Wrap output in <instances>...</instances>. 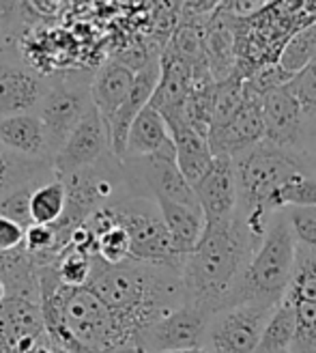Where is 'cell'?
Returning a JSON list of instances; mask_svg holds the SVG:
<instances>
[{"label": "cell", "instance_id": "obj_26", "mask_svg": "<svg viewBox=\"0 0 316 353\" xmlns=\"http://www.w3.org/2000/svg\"><path fill=\"white\" fill-rule=\"evenodd\" d=\"M97 256L110 265H120V263L131 261V241H129V235L125 233V228H120L116 224L108 233L99 235Z\"/></svg>", "mask_w": 316, "mask_h": 353}, {"label": "cell", "instance_id": "obj_7", "mask_svg": "<svg viewBox=\"0 0 316 353\" xmlns=\"http://www.w3.org/2000/svg\"><path fill=\"white\" fill-rule=\"evenodd\" d=\"M91 82L93 76L84 74H67L63 78L50 80V91L39 105L37 117L45 128L52 157L61 151L72 132L91 112Z\"/></svg>", "mask_w": 316, "mask_h": 353}, {"label": "cell", "instance_id": "obj_11", "mask_svg": "<svg viewBox=\"0 0 316 353\" xmlns=\"http://www.w3.org/2000/svg\"><path fill=\"white\" fill-rule=\"evenodd\" d=\"M50 91V80L11 52L0 54V119L37 112Z\"/></svg>", "mask_w": 316, "mask_h": 353}, {"label": "cell", "instance_id": "obj_8", "mask_svg": "<svg viewBox=\"0 0 316 353\" xmlns=\"http://www.w3.org/2000/svg\"><path fill=\"white\" fill-rule=\"evenodd\" d=\"M275 308L241 304L211 314L202 349L207 353H256Z\"/></svg>", "mask_w": 316, "mask_h": 353}, {"label": "cell", "instance_id": "obj_4", "mask_svg": "<svg viewBox=\"0 0 316 353\" xmlns=\"http://www.w3.org/2000/svg\"><path fill=\"white\" fill-rule=\"evenodd\" d=\"M297 241L286 211H280L269 222L260 245L243 270L235 291L224 308L241 304H258L277 308L284 302L297 259Z\"/></svg>", "mask_w": 316, "mask_h": 353}, {"label": "cell", "instance_id": "obj_13", "mask_svg": "<svg viewBox=\"0 0 316 353\" xmlns=\"http://www.w3.org/2000/svg\"><path fill=\"white\" fill-rule=\"evenodd\" d=\"M211 321V314L183 304L181 308L172 310L160 319L155 325H151L145 334L143 341L145 347L151 353H168V351H181V349H202L204 334Z\"/></svg>", "mask_w": 316, "mask_h": 353}, {"label": "cell", "instance_id": "obj_34", "mask_svg": "<svg viewBox=\"0 0 316 353\" xmlns=\"http://www.w3.org/2000/svg\"><path fill=\"white\" fill-rule=\"evenodd\" d=\"M3 52H7V32L3 24H0V54H3Z\"/></svg>", "mask_w": 316, "mask_h": 353}, {"label": "cell", "instance_id": "obj_31", "mask_svg": "<svg viewBox=\"0 0 316 353\" xmlns=\"http://www.w3.org/2000/svg\"><path fill=\"white\" fill-rule=\"evenodd\" d=\"M299 153L308 166L316 172V114L306 117V128H304V138L299 145Z\"/></svg>", "mask_w": 316, "mask_h": 353}, {"label": "cell", "instance_id": "obj_12", "mask_svg": "<svg viewBox=\"0 0 316 353\" xmlns=\"http://www.w3.org/2000/svg\"><path fill=\"white\" fill-rule=\"evenodd\" d=\"M110 134L101 114L93 105L91 112L82 119L80 125L67 138L61 151L52 157V168L56 176H67L76 170L95 166L105 155H110Z\"/></svg>", "mask_w": 316, "mask_h": 353}, {"label": "cell", "instance_id": "obj_20", "mask_svg": "<svg viewBox=\"0 0 316 353\" xmlns=\"http://www.w3.org/2000/svg\"><path fill=\"white\" fill-rule=\"evenodd\" d=\"M162 216L174 241V248L181 256H187L200 243L207 231V218L200 207H187L172 201H157Z\"/></svg>", "mask_w": 316, "mask_h": 353}, {"label": "cell", "instance_id": "obj_24", "mask_svg": "<svg viewBox=\"0 0 316 353\" xmlns=\"http://www.w3.org/2000/svg\"><path fill=\"white\" fill-rule=\"evenodd\" d=\"M314 61H316V22L306 24L291 34L284 48L280 50L277 65L288 78H293L295 74L304 72Z\"/></svg>", "mask_w": 316, "mask_h": 353}, {"label": "cell", "instance_id": "obj_25", "mask_svg": "<svg viewBox=\"0 0 316 353\" xmlns=\"http://www.w3.org/2000/svg\"><path fill=\"white\" fill-rule=\"evenodd\" d=\"M295 334H297V316H295L293 306L284 299V302L273 310L256 351H291Z\"/></svg>", "mask_w": 316, "mask_h": 353}, {"label": "cell", "instance_id": "obj_1", "mask_svg": "<svg viewBox=\"0 0 316 353\" xmlns=\"http://www.w3.org/2000/svg\"><path fill=\"white\" fill-rule=\"evenodd\" d=\"M86 287L118 316L136 341L143 339L151 325L185 304L181 272L149 263L127 261L110 265L95 256Z\"/></svg>", "mask_w": 316, "mask_h": 353}, {"label": "cell", "instance_id": "obj_15", "mask_svg": "<svg viewBox=\"0 0 316 353\" xmlns=\"http://www.w3.org/2000/svg\"><path fill=\"white\" fill-rule=\"evenodd\" d=\"M260 103L267 143L282 149L299 151L306 128V114L299 101L291 95L286 84L273 86L269 91L260 93Z\"/></svg>", "mask_w": 316, "mask_h": 353}, {"label": "cell", "instance_id": "obj_5", "mask_svg": "<svg viewBox=\"0 0 316 353\" xmlns=\"http://www.w3.org/2000/svg\"><path fill=\"white\" fill-rule=\"evenodd\" d=\"M114 222L125 228L131 241V261L160 265V268L183 270L185 256L174 248V241L162 216V209L153 199H125L110 207Z\"/></svg>", "mask_w": 316, "mask_h": 353}, {"label": "cell", "instance_id": "obj_16", "mask_svg": "<svg viewBox=\"0 0 316 353\" xmlns=\"http://www.w3.org/2000/svg\"><path fill=\"white\" fill-rule=\"evenodd\" d=\"M160 80H162V61H160V57H153L136 74V82H134V88H131L127 101L123 103V108L110 121V128H108L110 149L116 157H120V160H123V155H125L127 138H129V130L134 125V121L151 103Z\"/></svg>", "mask_w": 316, "mask_h": 353}, {"label": "cell", "instance_id": "obj_3", "mask_svg": "<svg viewBox=\"0 0 316 353\" xmlns=\"http://www.w3.org/2000/svg\"><path fill=\"white\" fill-rule=\"evenodd\" d=\"M252 259V241L243 220L207 224V231L185 256L181 278L185 304L215 314L228 302Z\"/></svg>", "mask_w": 316, "mask_h": 353}, {"label": "cell", "instance_id": "obj_19", "mask_svg": "<svg viewBox=\"0 0 316 353\" xmlns=\"http://www.w3.org/2000/svg\"><path fill=\"white\" fill-rule=\"evenodd\" d=\"M136 82V72L120 61H108L93 74L91 97L97 112L101 114L105 128H110V121L127 101ZM110 134V132H108Z\"/></svg>", "mask_w": 316, "mask_h": 353}, {"label": "cell", "instance_id": "obj_32", "mask_svg": "<svg viewBox=\"0 0 316 353\" xmlns=\"http://www.w3.org/2000/svg\"><path fill=\"white\" fill-rule=\"evenodd\" d=\"M269 3H260V0H254V3H226L224 7L231 11L237 20H250V17L258 15L267 9Z\"/></svg>", "mask_w": 316, "mask_h": 353}, {"label": "cell", "instance_id": "obj_36", "mask_svg": "<svg viewBox=\"0 0 316 353\" xmlns=\"http://www.w3.org/2000/svg\"><path fill=\"white\" fill-rule=\"evenodd\" d=\"M256 353H291V351H256Z\"/></svg>", "mask_w": 316, "mask_h": 353}, {"label": "cell", "instance_id": "obj_21", "mask_svg": "<svg viewBox=\"0 0 316 353\" xmlns=\"http://www.w3.org/2000/svg\"><path fill=\"white\" fill-rule=\"evenodd\" d=\"M172 145V136L168 130V123L160 110H155L149 103L134 121L127 138V149L123 157H147L164 151Z\"/></svg>", "mask_w": 316, "mask_h": 353}, {"label": "cell", "instance_id": "obj_28", "mask_svg": "<svg viewBox=\"0 0 316 353\" xmlns=\"http://www.w3.org/2000/svg\"><path fill=\"white\" fill-rule=\"evenodd\" d=\"M286 218L293 226L297 241L316 250V207H293L286 209Z\"/></svg>", "mask_w": 316, "mask_h": 353}, {"label": "cell", "instance_id": "obj_14", "mask_svg": "<svg viewBox=\"0 0 316 353\" xmlns=\"http://www.w3.org/2000/svg\"><path fill=\"white\" fill-rule=\"evenodd\" d=\"M207 224L233 222L239 211V181L231 155H213V164L194 185Z\"/></svg>", "mask_w": 316, "mask_h": 353}, {"label": "cell", "instance_id": "obj_9", "mask_svg": "<svg viewBox=\"0 0 316 353\" xmlns=\"http://www.w3.org/2000/svg\"><path fill=\"white\" fill-rule=\"evenodd\" d=\"M37 299L9 297L0 304V353H54Z\"/></svg>", "mask_w": 316, "mask_h": 353}, {"label": "cell", "instance_id": "obj_23", "mask_svg": "<svg viewBox=\"0 0 316 353\" xmlns=\"http://www.w3.org/2000/svg\"><path fill=\"white\" fill-rule=\"evenodd\" d=\"M67 209V188L61 176H54L30 194V220L37 226H56Z\"/></svg>", "mask_w": 316, "mask_h": 353}, {"label": "cell", "instance_id": "obj_37", "mask_svg": "<svg viewBox=\"0 0 316 353\" xmlns=\"http://www.w3.org/2000/svg\"><path fill=\"white\" fill-rule=\"evenodd\" d=\"M54 353H67V351H63V349H56Z\"/></svg>", "mask_w": 316, "mask_h": 353}, {"label": "cell", "instance_id": "obj_2", "mask_svg": "<svg viewBox=\"0 0 316 353\" xmlns=\"http://www.w3.org/2000/svg\"><path fill=\"white\" fill-rule=\"evenodd\" d=\"M41 308L56 349L67 353H112L134 343L118 316L89 287H69L54 265L39 268Z\"/></svg>", "mask_w": 316, "mask_h": 353}, {"label": "cell", "instance_id": "obj_35", "mask_svg": "<svg viewBox=\"0 0 316 353\" xmlns=\"http://www.w3.org/2000/svg\"><path fill=\"white\" fill-rule=\"evenodd\" d=\"M168 353H207L204 349H181V351H168Z\"/></svg>", "mask_w": 316, "mask_h": 353}, {"label": "cell", "instance_id": "obj_22", "mask_svg": "<svg viewBox=\"0 0 316 353\" xmlns=\"http://www.w3.org/2000/svg\"><path fill=\"white\" fill-rule=\"evenodd\" d=\"M54 168L52 162H37V160H24L9 153L0 145V201L11 196L13 192L28 188V185H41L50 179H54Z\"/></svg>", "mask_w": 316, "mask_h": 353}, {"label": "cell", "instance_id": "obj_30", "mask_svg": "<svg viewBox=\"0 0 316 353\" xmlns=\"http://www.w3.org/2000/svg\"><path fill=\"white\" fill-rule=\"evenodd\" d=\"M24 243H26V228L0 214V252H15L24 248Z\"/></svg>", "mask_w": 316, "mask_h": 353}, {"label": "cell", "instance_id": "obj_33", "mask_svg": "<svg viewBox=\"0 0 316 353\" xmlns=\"http://www.w3.org/2000/svg\"><path fill=\"white\" fill-rule=\"evenodd\" d=\"M112 353H151L143 341H134V343H127V345H123L118 349H114Z\"/></svg>", "mask_w": 316, "mask_h": 353}, {"label": "cell", "instance_id": "obj_6", "mask_svg": "<svg viewBox=\"0 0 316 353\" xmlns=\"http://www.w3.org/2000/svg\"><path fill=\"white\" fill-rule=\"evenodd\" d=\"M123 168H125L131 194L136 199L172 201L187 207H200L194 188L183 176L177 164L174 143L155 155L123 157Z\"/></svg>", "mask_w": 316, "mask_h": 353}, {"label": "cell", "instance_id": "obj_10", "mask_svg": "<svg viewBox=\"0 0 316 353\" xmlns=\"http://www.w3.org/2000/svg\"><path fill=\"white\" fill-rule=\"evenodd\" d=\"M209 147L213 155H239L265 140V121H262L260 93L245 78V95L235 114L222 128L211 130Z\"/></svg>", "mask_w": 316, "mask_h": 353}, {"label": "cell", "instance_id": "obj_18", "mask_svg": "<svg viewBox=\"0 0 316 353\" xmlns=\"http://www.w3.org/2000/svg\"><path fill=\"white\" fill-rule=\"evenodd\" d=\"M0 145L24 160L52 162L48 134L37 112L0 119Z\"/></svg>", "mask_w": 316, "mask_h": 353}, {"label": "cell", "instance_id": "obj_27", "mask_svg": "<svg viewBox=\"0 0 316 353\" xmlns=\"http://www.w3.org/2000/svg\"><path fill=\"white\" fill-rule=\"evenodd\" d=\"M286 88L291 91V95L299 101L306 117L316 114V61L308 65L304 72L295 74L286 82Z\"/></svg>", "mask_w": 316, "mask_h": 353}, {"label": "cell", "instance_id": "obj_17", "mask_svg": "<svg viewBox=\"0 0 316 353\" xmlns=\"http://www.w3.org/2000/svg\"><path fill=\"white\" fill-rule=\"evenodd\" d=\"M166 123L174 143V151H177V164L183 176L194 188L213 164V151L209 147V140L189 125L185 112L168 117Z\"/></svg>", "mask_w": 316, "mask_h": 353}, {"label": "cell", "instance_id": "obj_29", "mask_svg": "<svg viewBox=\"0 0 316 353\" xmlns=\"http://www.w3.org/2000/svg\"><path fill=\"white\" fill-rule=\"evenodd\" d=\"M37 185H28L13 192L11 196H7L5 201H0V214L15 220L17 224H22L26 231L32 226L30 220V194Z\"/></svg>", "mask_w": 316, "mask_h": 353}]
</instances>
